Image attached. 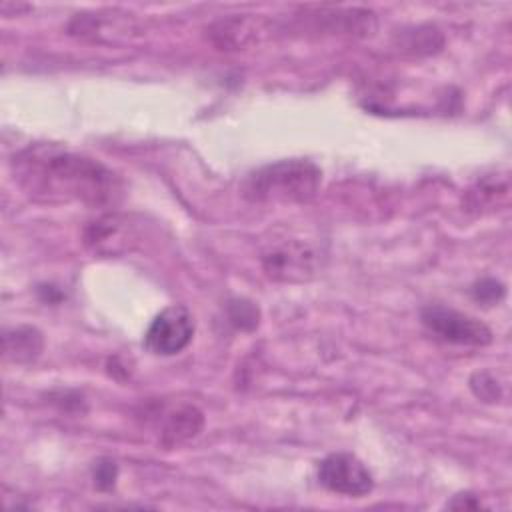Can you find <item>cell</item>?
<instances>
[{
  "label": "cell",
  "mask_w": 512,
  "mask_h": 512,
  "mask_svg": "<svg viewBox=\"0 0 512 512\" xmlns=\"http://www.w3.org/2000/svg\"><path fill=\"white\" fill-rule=\"evenodd\" d=\"M12 170L20 188L42 202L106 206L120 194V180L110 168L56 144L24 148L14 156Z\"/></svg>",
  "instance_id": "6da1fadb"
},
{
  "label": "cell",
  "mask_w": 512,
  "mask_h": 512,
  "mask_svg": "<svg viewBox=\"0 0 512 512\" xmlns=\"http://www.w3.org/2000/svg\"><path fill=\"white\" fill-rule=\"evenodd\" d=\"M322 182L320 168L302 158L266 164L246 176L242 194L252 202H308Z\"/></svg>",
  "instance_id": "7a4b0ae2"
},
{
  "label": "cell",
  "mask_w": 512,
  "mask_h": 512,
  "mask_svg": "<svg viewBox=\"0 0 512 512\" xmlns=\"http://www.w3.org/2000/svg\"><path fill=\"white\" fill-rule=\"evenodd\" d=\"M326 252L320 242L302 236H280L270 240L260 256L264 274L274 282H308L324 266Z\"/></svg>",
  "instance_id": "3957f363"
},
{
  "label": "cell",
  "mask_w": 512,
  "mask_h": 512,
  "mask_svg": "<svg viewBox=\"0 0 512 512\" xmlns=\"http://www.w3.org/2000/svg\"><path fill=\"white\" fill-rule=\"evenodd\" d=\"M424 328L442 342L458 346H486L492 342V330L474 316L446 306H426L420 314Z\"/></svg>",
  "instance_id": "277c9868"
},
{
  "label": "cell",
  "mask_w": 512,
  "mask_h": 512,
  "mask_svg": "<svg viewBox=\"0 0 512 512\" xmlns=\"http://www.w3.org/2000/svg\"><path fill=\"white\" fill-rule=\"evenodd\" d=\"M194 336V316L182 306L174 304L164 308L148 326L144 346L156 356H172L182 352Z\"/></svg>",
  "instance_id": "5b68a950"
},
{
  "label": "cell",
  "mask_w": 512,
  "mask_h": 512,
  "mask_svg": "<svg viewBox=\"0 0 512 512\" xmlns=\"http://www.w3.org/2000/svg\"><path fill=\"white\" fill-rule=\"evenodd\" d=\"M318 480L324 488L344 496H366L374 488L370 470L350 452H332L318 466Z\"/></svg>",
  "instance_id": "8992f818"
},
{
  "label": "cell",
  "mask_w": 512,
  "mask_h": 512,
  "mask_svg": "<svg viewBox=\"0 0 512 512\" xmlns=\"http://www.w3.org/2000/svg\"><path fill=\"white\" fill-rule=\"evenodd\" d=\"M84 244L98 256H120L138 244V228L126 216L104 214L84 228Z\"/></svg>",
  "instance_id": "52a82bcc"
},
{
  "label": "cell",
  "mask_w": 512,
  "mask_h": 512,
  "mask_svg": "<svg viewBox=\"0 0 512 512\" xmlns=\"http://www.w3.org/2000/svg\"><path fill=\"white\" fill-rule=\"evenodd\" d=\"M212 38L218 46L226 48H240L250 42H256V38L266 32L264 22L254 16H234L220 20L212 26Z\"/></svg>",
  "instance_id": "ba28073f"
},
{
  "label": "cell",
  "mask_w": 512,
  "mask_h": 512,
  "mask_svg": "<svg viewBox=\"0 0 512 512\" xmlns=\"http://www.w3.org/2000/svg\"><path fill=\"white\" fill-rule=\"evenodd\" d=\"M2 346H4V356L8 360L24 364L40 356L44 348V338L40 330L34 326H16L4 332Z\"/></svg>",
  "instance_id": "9c48e42d"
},
{
  "label": "cell",
  "mask_w": 512,
  "mask_h": 512,
  "mask_svg": "<svg viewBox=\"0 0 512 512\" xmlns=\"http://www.w3.org/2000/svg\"><path fill=\"white\" fill-rule=\"evenodd\" d=\"M204 426V416L196 406H182L168 414L162 428V442L166 446H178L194 438Z\"/></svg>",
  "instance_id": "30bf717a"
},
{
  "label": "cell",
  "mask_w": 512,
  "mask_h": 512,
  "mask_svg": "<svg viewBox=\"0 0 512 512\" xmlns=\"http://www.w3.org/2000/svg\"><path fill=\"white\" fill-rule=\"evenodd\" d=\"M228 320L240 330H254L260 320V310L252 302L236 298L228 302Z\"/></svg>",
  "instance_id": "8fae6325"
},
{
  "label": "cell",
  "mask_w": 512,
  "mask_h": 512,
  "mask_svg": "<svg viewBox=\"0 0 512 512\" xmlns=\"http://www.w3.org/2000/svg\"><path fill=\"white\" fill-rule=\"evenodd\" d=\"M470 388L476 394V398H480L484 402H498L500 396H502V388H500L496 376H492L486 370L472 374Z\"/></svg>",
  "instance_id": "7c38bea8"
},
{
  "label": "cell",
  "mask_w": 512,
  "mask_h": 512,
  "mask_svg": "<svg viewBox=\"0 0 512 512\" xmlns=\"http://www.w3.org/2000/svg\"><path fill=\"white\" fill-rule=\"evenodd\" d=\"M504 292V284L494 278H484L472 288V296L482 304H498L504 298Z\"/></svg>",
  "instance_id": "4fadbf2b"
},
{
  "label": "cell",
  "mask_w": 512,
  "mask_h": 512,
  "mask_svg": "<svg viewBox=\"0 0 512 512\" xmlns=\"http://www.w3.org/2000/svg\"><path fill=\"white\" fill-rule=\"evenodd\" d=\"M116 476H118V468L112 460H100L94 466V484L100 490H110L116 482Z\"/></svg>",
  "instance_id": "5bb4252c"
}]
</instances>
